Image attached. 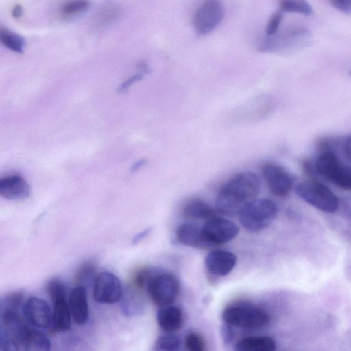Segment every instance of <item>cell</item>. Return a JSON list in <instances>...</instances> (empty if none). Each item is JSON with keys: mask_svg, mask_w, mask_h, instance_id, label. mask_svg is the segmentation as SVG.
<instances>
[{"mask_svg": "<svg viewBox=\"0 0 351 351\" xmlns=\"http://www.w3.org/2000/svg\"><path fill=\"white\" fill-rule=\"evenodd\" d=\"M261 189L259 177L252 172L235 175L220 189L216 198L217 211L226 216L240 215L256 199Z\"/></svg>", "mask_w": 351, "mask_h": 351, "instance_id": "6da1fadb", "label": "cell"}, {"mask_svg": "<svg viewBox=\"0 0 351 351\" xmlns=\"http://www.w3.org/2000/svg\"><path fill=\"white\" fill-rule=\"evenodd\" d=\"M313 42V34L306 27H296L272 36H266L259 45L264 53L287 54L301 51Z\"/></svg>", "mask_w": 351, "mask_h": 351, "instance_id": "7a4b0ae2", "label": "cell"}, {"mask_svg": "<svg viewBox=\"0 0 351 351\" xmlns=\"http://www.w3.org/2000/svg\"><path fill=\"white\" fill-rule=\"evenodd\" d=\"M32 329L18 313V311L1 310L0 346L1 350H24Z\"/></svg>", "mask_w": 351, "mask_h": 351, "instance_id": "3957f363", "label": "cell"}, {"mask_svg": "<svg viewBox=\"0 0 351 351\" xmlns=\"http://www.w3.org/2000/svg\"><path fill=\"white\" fill-rule=\"evenodd\" d=\"M223 319L232 326L257 330L267 326L271 320L268 312L263 308L251 304H236L223 311Z\"/></svg>", "mask_w": 351, "mask_h": 351, "instance_id": "277c9868", "label": "cell"}, {"mask_svg": "<svg viewBox=\"0 0 351 351\" xmlns=\"http://www.w3.org/2000/svg\"><path fill=\"white\" fill-rule=\"evenodd\" d=\"M278 213V207L268 199H256L241 213L240 222L248 231L260 232L270 226Z\"/></svg>", "mask_w": 351, "mask_h": 351, "instance_id": "5b68a950", "label": "cell"}, {"mask_svg": "<svg viewBox=\"0 0 351 351\" xmlns=\"http://www.w3.org/2000/svg\"><path fill=\"white\" fill-rule=\"evenodd\" d=\"M315 167L317 173L327 181L341 189L351 190V167L342 162L334 152H322Z\"/></svg>", "mask_w": 351, "mask_h": 351, "instance_id": "8992f818", "label": "cell"}, {"mask_svg": "<svg viewBox=\"0 0 351 351\" xmlns=\"http://www.w3.org/2000/svg\"><path fill=\"white\" fill-rule=\"evenodd\" d=\"M295 192L304 201L322 211L333 213L339 206V199L333 192L317 180L298 183Z\"/></svg>", "mask_w": 351, "mask_h": 351, "instance_id": "52a82bcc", "label": "cell"}, {"mask_svg": "<svg viewBox=\"0 0 351 351\" xmlns=\"http://www.w3.org/2000/svg\"><path fill=\"white\" fill-rule=\"evenodd\" d=\"M152 302L160 307L169 306L178 297L180 285L177 278L169 273L156 274L147 286Z\"/></svg>", "mask_w": 351, "mask_h": 351, "instance_id": "ba28073f", "label": "cell"}, {"mask_svg": "<svg viewBox=\"0 0 351 351\" xmlns=\"http://www.w3.org/2000/svg\"><path fill=\"white\" fill-rule=\"evenodd\" d=\"M225 10L221 0H204L196 10L193 24L199 34L213 31L222 21Z\"/></svg>", "mask_w": 351, "mask_h": 351, "instance_id": "9c48e42d", "label": "cell"}, {"mask_svg": "<svg viewBox=\"0 0 351 351\" xmlns=\"http://www.w3.org/2000/svg\"><path fill=\"white\" fill-rule=\"evenodd\" d=\"M261 171L271 193L276 197H285L292 189L293 180L290 173L282 166L265 162Z\"/></svg>", "mask_w": 351, "mask_h": 351, "instance_id": "30bf717a", "label": "cell"}, {"mask_svg": "<svg viewBox=\"0 0 351 351\" xmlns=\"http://www.w3.org/2000/svg\"><path fill=\"white\" fill-rule=\"evenodd\" d=\"M121 285L118 277L112 273H99L93 285V297L101 304H112L120 300L122 295Z\"/></svg>", "mask_w": 351, "mask_h": 351, "instance_id": "8fae6325", "label": "cell"}, {"mask_svg": "<svg viewBox=\"0 0 351 351\" xmlns=\"http://www.w3.org/2000/svg\"><path fill=\"white\" fill-rule=\"evenodd\" d=\"M202 230L206 241L211 246L231 241L239 231L234 223L219 216L207 220Z\"/></svg>", "mask_w": 351, "mask_h": 351, "instance_id": "7c38bea8", "label": "cell"}, {"mask_svg": "<svg viewBox=\"0 0 351 351\" xmlns=\"http://www.w3.org/2000/svg\"><path fill=\"white\" fill-rule=\"evenodd\" d=\"M22 308L25 318L32 326L40 328H49L52 312L45 300L30 297L24 302Z\"/></svg>", "mask_w": 351, "mask_h": 351, "instance_id": "4fadbf2b", "label": "cell"}, {"mask_svg": "<svg viewBox=\"0 0 351 351\" xmlns=\"http://www.w3.org/2000/svg\"><path fill=\"white\" fill-rule=\"evenodd\" d=\"M31 189L19 174L5 176L0 180V195L8 200H23L30 195Z\"/></svg>", "mask_w": 351, "mask_h": 351, "instance_id": "5bb4252c", "label": "cell"}, {"mask_svg": "<svg viewBox=\"0 0 351 351\" xmlns=\"http://www.w3.org/2000/svg\"><path fill=\"white\" fill-rule=\"evenodd\" d=\"M237 256L231 252L215 250L210 252L205 258V265L213 274L226 276L235 267Z\"/></svg>", "mask_w": 351, "mask_h": 351, "instance_id": "9a60e30c", "label": "cell"}, {"mask_svg": "<svg viewBox=\"0 0 351 351\" xmlns=\"http://www.w3.org/2000/svg\"><path fill=\"white\" fill-rule=\"evenodd\" d=\"M67 298H61L52 300V318L49 332L51 334L65 332L71 327V313Z\"/></svg>", "mask_w": 351, "mask_h": 351, "instance_id": "2e32d148", "label": "cell"}, {"mask_svg": "<svg viewBox=\"0 0 351 351\" xmlns=\"http://www.w3.org/2000/svg\"><path fill=\"white\" fill-rule=\"evenodd\" d=\"M69 305L75 323L84 325L88 319L89 308L85 287L76 286L70 293Z\"/></svg>", "mask_w": 351, "mask_h": 351, "instance_id": "e0dca14e", "label": "cell"}, {"mask_svg": "<svg viewBox=\"0 0 351 351\" xmlns=\"http://www.w3.org/2000/svg\"><path fill=\"white\" fill-rule=\"evenodd\" d=\"M176 234L179 242L184 245L199 249H206L211 247L204 235L202 228L197 225L181 224L177 228Z\"/></svg>", "mask_w": 351, "mask_h": 351, "instance_id": "ac0fdd59", "label": "cell"}, {"mask_svg": "<svg viewBox=\"0 0 351 351\" xmlns=\"http://www.w3.org/2000/svg\"><path fill=\"white\" fill-rule=\"evenodd\" d=\"M159 326L166 332H173L180 329L182 325V312L175 306L160 307L156 315Z\"/></svg>", "mask_w": 351, "mask_h": 351, "instance_id": "d6986e66", "label": "cell"}, {"mask_svg": "<svg viewBox=\"0 0 351 351\" xmlns=\"http://www.w3.org/2000/svg\"><path fill=\"white\" fill-rule=\"evenodd\" d=\"M276 348L275 340L269 336L247 337L235 345L237 351H274Z\"/></svg>", "mask_w": 351, "mask_h": 351, "instance_id": "ffe728a7", "label": "cell"}, {"mask_svg": "<svg viewBox=\"0 0 351 351\" xmlns=\"http://www.w3.org/2000/svg\"><path fill=\"white\" fill-rule=\"evenodd\" d=\"M183 214L186 217L195 220H208L217 216L212 206L199 199H194L187 202L184 206Z\"/></svg>", "mask_w": 351, "mask_h": 351, "instance_id": "44dd1931", "label": "cell"}, {"mask_svg": "<svg viewBox=\"0 0 351 351\" xmlns=\"http://www.w3.org/2000/svg\"><path fill=\"white\" fill-rule=\"evenodd\" d=\"M120 300L122 313L125 316L132 317L142 312V300L134 291L128 290L124 293H122Z\"/></svg>", "mask_w": 351, "mask_h": 351, "instance_id": "7402d4cb", "label": "cell"}, {"mask_svg": "<svg viewBox=\"0 0 351 351\" xmlns=\"http://www.w3.org/2000/svg\"><path fill=\"white\" fill-rule=\"evenodd\" d=\"M95 265L90 261H85L77 269L75 275L76 286L86 287L94 285L97 276Z\"/></svg>", "mask_w": 351, "mask_h": 351, "instance_id": "603a6c76", "label": "cell"}, {"mask_svg": "<svg viewBox=\"0 0 351 351\" xmlns=\"http://www.w3.org/2000/svg\"><path fill=\"white\" fill-rule=\"evenodd\" d=\"M280 10L311 16L313 10L307 0H278Z\"/></svg>", "mask_w": 351, "mask_h": 351, "instance_id": "cb8c5ba5", "label": "cell"}, {"mask_svg": "<svg viewBox=\"0 0 351 351\" xmlns=\"http://www.w3.org/2000/svg\"><path fill=\"white\" fill-rule=\"evenodd\" d=\"M0 40L5 47L14 52L22 53L24 51L25 40L16 33L1 29L0 31Z\"/></svg>", "mask_w": 351, "mask_h": 351, "instance_id": "d4e9b609", "label": "cell"}, {"mask_svg": "<svg viewBox=\"0 0 351 351\" xmlns=\"http://www.w3.org/2000/svg\"><path fill=\"white\" fill-rule=\"evenodd\" d=\"M51 349V342L42 332L32 330L24 350L48 351Z\"/></svg>", "mask_w": 351, "mask_h": 351, "instance_id": "484cf974", "label": "cell"}, {"mask_svg": "<svg viewBox=\"0 0 351 351\" xmlns=\"http://www.w3.org/2000/svg\"><path fill=\"white\" fill-rule=\"evenodd\" d=\"M90 6L89 0H71L62 7L61 14L66 18L72 17L85 12Z\"/></svg>", "mask_w": 351, "mask_h": 351, "instance_id": "4316f807", "label": "cell"}, {"mask_svg": "<svg viewBox=\"0 0 351 351\" xmlns=\"http://www.w3.org/2000/svg\"><path fill=\"white\" fill-rule=\"evenodd\" d=\"M180 339L173 335H166L160 337L156 343L155 350L158 351H176L180 346Z\"/></svg>", "mask_w": 351, "mask_h": 351, "instance_id": "83f0119b", "label": "cell"}, {"mask_svg": "<svg viewBox=\"0 0 351 351\" xmlns=\"http://www.w3.org/2000/svg\"><path fill=\"white\" fill-rule=\"evenodd\" d=\"M149 72V66L145 62L141 63L139 66V71L128 77L121 84L119 85L117 92L123 93L130 89L134 84L141 80L144 76Z\"/></svg>", "mask_w": 351, "mask_h": 351, "instance_id": "f1b7e54d", "label": "cell"}, {"mask_svg": "<svg viewBox=\"0 0 351 351\" xmlns=\"http://www.w3.org/2000/svg\"><path fill=\"white\" fill-rule=\"evenodd\" d=\"M24 295L23 292L14 291L8 294L1 302V310H12L18 311L22 306Z\"/></svg>", "mask_w": 351, "mask_h": 351, "instance_id": "f546056e", "label": "cell"}, {"mask_svg": "<svg viewBox=\"0 0 351 351\" xmlns=\"http://www.w3.org/2000/svg\"><path fill=\"white\" fill-rule=\"evenodd\" d=\"M47 291L51 301L61 298H66L67 293L64 284L58 279H52L47 285Z\"/></svg>", "mask_w": 351, "mask_h": 351, "instance_id": "4dcf8cb0", "label": "cell"}, {"mask_svg": "<svg viewBox=\"0 0 351 351\" xmlns=\"http://www.w3.org/2000/svg\"><path fill=\"white\" fill-rule=\"evenodd\" d=\"M185 345L186 348L191 351H202L205 346L202 337L194 332H191L186 335Z\"/></svg>", "mask_w": 351, "mask_h": 351, "instance_id": "1f68e13d", "label": "cell"}, {"mask_svg": "<svg viewBox=\"0 0 351 351\" xmlns=\"http://www.w3.org/2000/svg\"><path fill=\"white\" fill-rule=\"evenodd\" d=\"M156 274L152 269L143 268L138 271L134 276V284L137 288L148 286L149 282Z\"/></svg>", "mask_w": 351, "mask_h": 351, "instance_id": "d6a6232c", "label": "cell"}, {"mask_svg": "<svg viewBox=\"0 0 351 351\" xmlns=\"http://www.w3.org/2000/svg\"><path fill=\"white\" fill-rule=\"evenodd\" d=\"M282 19L283 14L280 10L276 11L271 16L265 28L266 36H272L278 32Z\"/></svg>", "mask_w": 351, "mask_h": 351, "instance_id": "836d02e7", "label": "cell"}, {"mask_svg": "<svg viewBox=\"0 0 351 351\" xmlns=\"http://www.w3.org/2000/svg\"><path fill=\"white\" fill-rule=\"evenodd\" d=\"M329 2L336 10L351 16V0H329Z\"/></svg>", "mask_w": 351, "mask_h": 351, "instance_id": "e575fe53", "label": "cell"}, {"mask_svg": "<svg viewBox=\"0 0 351 351\" xmlns=\"http://www.w3.org/2000/svg\"><path fill=\"white\" fill-rule=\"evenodd\" d=\"M221 335L223 343L229 345L232 343L234 339V331L232 326L225 323L221 328Z\"/></svg>", "mask_w": 351, "mask_h": 351, "instance_id": "d590c367", "label": "cell"}, {"mask_svg": "<svg viewBox=\"0 0 351 351\" xmlns=\"http://www.w3.org/2000/svg\"><path fill=\"white\" fill-rule=\"evenodd\" d=\"M152 231V228H147L138 234H136L132 240V244L133 245H137L141 241H143L145 237H147L150 232Z\"/></svg>", "mask_w": 351, "mask_h": 351, "instance_id": "8d00e7d4", "label": "cell"}, {"mask_svg": "<svg viewBox=\"0 0 351 351\" xmlns=\"http://www.w3.org/2000/svg\"><path fill=\"white\" fill-rule=\"evenodd\" d=\"M343 151L344 153L348 158V159L351 162V135L349 136L343 143Z\"/></svg>", "mask_w": 351, "mask_h": 351, "instance_id": "74e56055", "label": "cell"}, {"mask_svg": "<svg viewBox=\"0 0 351 351\" xmlns=\"http://www.w3.org/2000/svg\"><path fill=\"white\" fill-rule=\"evenodd\" d=\"M343 210L346 216L351 217V199H346L343 202Z\"/></svg>", "mask_w": 351, "mask_h": 351, "instance_id": "f35d334b", "label": "cell"}, {"mask_svg": "<svg viewBox=\"0 0 351 351\" xmlns=\"http://www.w3.org/2000/svg\"><path fill=\"white\" fill-rule=\"evenodd\" d=\"M23 7L21 5H16L12 10V16L15 18H19L23 14Z\"/></svg>", "mask_w": 351, "mask_h": 351, "instance_id": "ab89813d", "label": "cell"}, {"mask_svg": "<svg viewBox=\"0 0 351 351\" xmlns=\"http://www.w3.org/2000/svg\"><path fill=\"white\" fill-rule=\"evenodd\" d=\"M145 160L141 159L138 161H136L134 165L130 167V171L132 172H134L138 171L139 169H141L143 166L145 164Z\"/></svg>", "mask_w": 351, "mask_h": 351, "instance_id": "60d3db41", "label": "cell"}, {"mask_svg": "<svg viewBox=\"0 0 351 351\" xmlns=\"http://www.w3.org/2000/svg\"><path fill=\"white\" fill-rule=\"evenodd\" d=\"M348 275L350 276V277L351 278V268L350 269V271L348 272Z\"/></svg>", "mask_w": 351, "mask_h": 351, "instance_id": "b9f144b4", "label": "cell"}, {"mask_svg": "<svg viewBox=\"0 0 351 351\" xmlns=\"http://www.w3.org/2000/svg\"><path fill=\"white\" fill-rule=\"evenodd\" d=\"M349 74L351 76V70L350 71Z\"/></svg>", "mask_w": 351, "mask_h": 351, "instance_id": "7bdbcfd3", "label": "cell"}]
</instances>
